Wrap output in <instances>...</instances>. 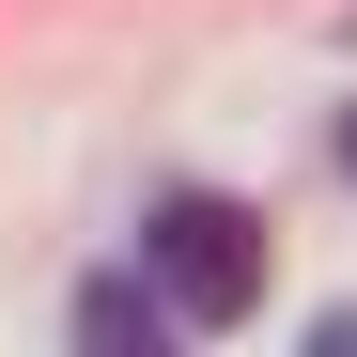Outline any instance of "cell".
<instances>
[{
	"label": "cell",
	"instance_id": "6da1fadb",
	"mask_svg": "<svg viewBox=\"0 0 357 357\" xmlns=\"http://www.w3.org/2000/svg\"><path fill=\"white\" fill-rule=\"evenodd\" d=\"M140 264H155V295H171L187 326H249V311H264V218L218 202V187H171V202L140 218Z\"/></svg>",
	"mask_w": 357,
	"mask_h": 357
},
{
	"label": "cell",
	"instance_id": "7a4b0ae2",
	"mask_svg": "<svg viewBox=\"0 0 357 357\" xmlns=\"http://www.w3.org/2000/svg\"><path fill=\"white\" fill-rule=\"evenodd\" d=\"M78 342L93 357H155V342H187V311L155 295V264H125V280H78Z\"/></svg>",
	"mask_w": 357,
	"mask_h": 357
},
{
	"label": "cell",
	"instance_id": "3957f363",
	"mask_svg": "<svg viewBox=\"0 0 357 357\" xmlns=\"http://www.w3.org/2000/svg\"><path fill=\"white\" fill-rule=\"evenodd\" d=\"M342 171H357V109H342Z\"/></svg>",
	"mask_w": 357,
	"mask_h": 357
}]
</instances>
